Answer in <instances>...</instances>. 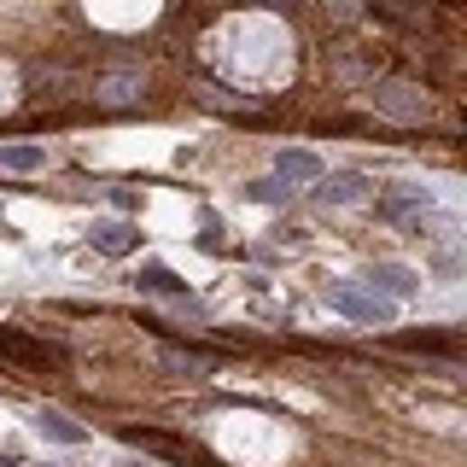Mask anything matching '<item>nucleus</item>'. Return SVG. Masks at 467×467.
<instances>
[{
	"instance_id": "nucleus-1",
	"label": "nucleus",
	"mask_w": 467,
	"mask_h": 467,
	"mask_svg": "<svg viewBox=\"0 0 467 467\" xmlns=\"http://www.w3.org/2000/svg\"><path fill=\"white\" fill-rule=\"evenodd\" d=\"M327 304H334L339 316H351V322H362V327H391V316H398L391 298H380V292H368V287H351V280L327 287Z\"/></svg>"
},
{
	"instance_id": "nucleus-2",
	"label": "nucleus",
	"mask_w": 467,
	"mask_h": 467,
	"mask_svg": "<svg viewBox=\"0 0 467 467\" xmlns=\"http://www.w3.org/2000/svg\"><path fill=\"white\" fill-rule=\"evenodd\" d=\"M374 112H386V117H398V123H421L426 117V88L421 82H380L374 88Z\"/></svg>"
},
{
	"instance_id": "nucleus-3",
	"label": "nucleus",
	"mask_w": 467,
	"mask_h": 467,
	"mask_svg": "<svg viewBox=\"0 0 467 467\" xmlns=\"http://www.w3.org/2000/svg\"><path fill=\"white\" fill-rule=\"evenodd\" d=\"M0 362H18V368H59L65 351L47 345V339H30L18 327H0Z\"/></svg>"
},
{
	"instance_id": "nucleus-4",
	"label": "nucleus",
	"mask_w": 467,
	"mask_h": 467,
	"mask_svg": "<svg viewBox=\"0 0 467 467\" xmlns=\"http://www.w3.org/2000/svg\"><path fill=\"white\" fill-rule=\"evenodd\" d=\"M327 176V164H322V158H316V152H304V146H292V152H280L275 158V188H298V181H322Z\"/></svg>"
},
{
	"instance_id": "nucleus-5",
	"label": "nucleus",
	"mask_w": 467,
	"mask_h": 467,
	"mask_svg": "<svg viewBox=\"0 0 467 467\" xmlns=\"http://www.w3.org/2000/svg\"><path fill=\"white\" fill-rule=\"evenodd\" d=\"M421 287V275L403 263H374L368 269V292H380V298H409V292Z\"/></svg>"
},
{
	"instance_id": "nucleus-6",
	"label": "nucleus",
	"mask_w": 467,
	"mask_h": 467,
	"mask_svg": "<svg viewBox=\"0 0 467 467\" xmlns=\"http://www.w3.org/2000/svg\"><path fill=\"white\" fill-rule=\"evenodd\" d=\"M94 245H100L105 257H129L134 245H141V228L134 223H94Z\"/></svg>"
},
{
	"instance_id": "nucleus-7",
	"label": "nucleus",
	"mask_w": 467,
	"mask_h": 467,
	"mask_svg": "<svg viewBox=\"0 0 467 467\" xmlns=\"http://www.w3.org/2000/svg\"><path fill=\"white\" fill-rule=\"evenodd\" d=\"M356 199H368V176H356V169L322 176V205H356Z\"/></svg>"
},
{
	"instance_id": "nucleus-8",
	"label": "nucleus",
	"mask_w": 467,
	"mask_h": 467,
	"mask_svg": "<svg viewBox=\"0 0 467 467\" xmlns=\"http://www.w3.org/2000/svg\"><path fill=\"white\" fill-rule=\"evenodd\" d=\"M134 287H141V292H176V298H188V280H181L169 263H141Z\"/></svg>"
},
{
	"instance_id": "nucleus-9",
	"label": "nucleus",
	"mask_w": 467,
	"mask_h": 467,
	"mask_svg": "<svg viewBox=\"0 0 467 467\" xmlns=\"http://www.w3.org/2000/svg\"><path fill=\"white\" fill-rule=\"evenodd\" d=\"M35 426H41V438H53V444H82V438H88L65 409H41V415H35Z\"/></svg>"
},
{
	"instance_id": "nucleus-10",
	"label": "nucleus",
	"mask_w": 467,
	"mask_h": 467,
	"mask_svg": "<svg viewBox=\"0 0 467 467\" xmlns=\"http://www.w3.org/2000/svg\"><path fill=\"white\" fill-rule=\"evenodd\" d=\"M41 146H30V141H12V146H0V169H35L41 164Z\"/></svg>"
},
{
	"instance_id": "nucleus-11",
	"label": "nucleus",
	"mask_w": 467,
	"mask_h": 467,
	"mask_svg": "<svg viewBox=\"0 0 467 467\" xmlns=\"http://www.w3.org/2000/svg\"><path fill=\"white\" fill-rule=\"evenodd\" d=\"M100 100H105V105L141 100V77H105V82H100Z\"/></svg>"
},
{
	"instance_id": "nucleus-12",
	"label": "nucleus",
	"mask_w": 467,
	"mask_h": 467,
	"mask_svg": "<svg viewBox=\"0 0 467 467\" xmlns=\"http://www.w3.org/2000/svg\"><path fill=\"white\" fill-rule=\"evenodd\" d=\"M158 362H164V368H181V374H205V368H211V356H205V351H158Z\"/></svg>"
},
{
	"instance_id": "nucleus-13",
	"label": "nucleus",
	"mask_w": 467,
	"mask_h": 467,
	"mask_svg": "<svg viewBox=\"0 0 467 467\" xmlns=\"http://www.w3.org/2000/svg\"><path fill=\"white\" fill-rule=\"evenodd\" d=\"M112 205H117V211H141V193H134V188H112Z\"/></svg>"
},
{
	"instance_id": "nucleus-14",
	"label": "nucleus",
	"mask_w": 467,
	"mask_h": 467,
	"mask_svg": "<svg viewBox=\"0 0 467 467\" xmlns=\"http://www.w3.org/2000/svg\"><path fill=\"white\" fill-rule=\"evenodd\" d=\"M252 193H257V199H263V205H275V199H287V188H275V181H257V188H252Z\"/></svg>"
},
{
	"instance_id": "nucleus-15",
	"label": "nucleus",
	"mask_w": 467,
	"mask_h": 467,
	"mask_svg": "<svg viewBox=\"0 0 467 467\" xmlns=\"http://www.w3.org/2000/svg\"><path fill=\"white\" fill-rule=\"evenodd\" d=\"M0 467H12V462H0Z\"/></svg>"
}]
</instances>
